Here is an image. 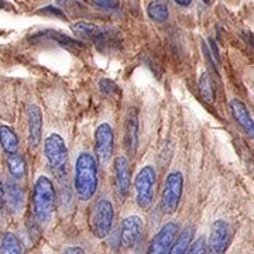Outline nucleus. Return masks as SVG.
Returning a JSON list of instances; mask_svg holds the SVG:
<instances>
[{"label":"nucleus","mask_w":254,"mask_h":254,"mask_svg":"<svg viewBox=\"0 0 254 254\" xmlns=\"http://www.w3.org/2000/svg\"><path fill=\"white\" fill-rule=\"evenodd\" d=\"M7 167H9V173L17 178L21 180L24 175H26V163H24V158L17 153L14 154H9L7 157Z\"/></svg>","instance_id":"obj_22"},{"label":"nucleus","mask_w":254,"mask_h":254,"mask_svg":"<svg viewBox=\"0 0 254 254\" xmlns=\"http://www.w3.org/2000/svg\"><path fill=\"white\" fill-rule=\"evenodd\" d=\"M4 200H6V192H4L3 184H1V178H0V213H1L3 206H4Z\"/></svg>","instance_id":"obj_30"},{"label":"nucleus","mask_w":254,"mask_h":254,"mask_svg":"<svg viewBox=\"0 0 254 254\" xmlns=\"http://www.w3.org/2000/svg\"><path fill=\"white\" fill-rule=\"evenodd\" d=\"M28 120V144L31 150H36L41 143L43 131V113L37 105H30L27 108Z\"/></svg>","instance_id":"obj_12"},{"label":"nucleus","mask_w":254,"mask_h":254,"mask_svg":"<svg viewBox=\"0 0 254 254\" xmlns=\"http://www.w3.org/2000/svg\"><path fill=\"white\" fill-rule=\"evenodd\" d=\"M73 185L81 200H91L98 190V164L91 153H81L75 164Z\"/></svg>","instance_id":"obj_1"},{"label":"nucleus","mask_w":254,"mask_h":254,"mask_svg":"<svg viewBox=\"0 0 254 254\" xmlns=\"http://www.w3.org/2000/svg\"><path fill=\"white\" fill-rule=\"evenodd\" d=\"M147 14L148 17L154 21L163 23L165 20H168L170 16V10H168V4L164 0H154L148 4L147 7Z\"/></svg>","instance_id":"obj_21"},{"label":"nucleus","mask_w":254,"mask_h":254,"mask_svg":"<svg viewBox=\"0 0 254 254\" xmlns=\"http://www.w3.org/2000/svg\"><path fill=\"white\" fill-rule=\"evenodd\" d=\"M155 182H157V173L153 165H145L137 174L134 180L136 188L137 205L141 209L150 208L154 200Z\"/></svg>","instance_id":"obj_5"},{"label":"nucleus","mask_w":254,"mask_h":254,"mask_svg":"<svg viewBox=\"0 0 254 254\" xmlns=\"http://www.w3.org/2000/svg\"><path fill=\"white\" fill-rule=\"evenodd\" d=\"M55 210V190L53 182L47 177L37 178L33 192V212L40 225L51 222Z\"/></svg>","instance_id":"obj_2"},{"label":"nucleus","mask_w":254,"mask_h":254,"mask_svg":"<svg viewBox=\"0 0 254 254\" xmlns=\"http://www.w3.org/2000/svg\"><path fill=\"white\" fill-rule=\"evenodd\" d=\"M203 1H205L206 4H210V0H203Z\"/></svg>","instance_id":"obj_33"},{"label":"nucleus","mask_w":254,"mask_h":254,"mask_svg":"<svg viewBox=\"0 0 254 254\" xmlns=\"http://www.w3.org/2000/svg\"><path fill=\"white\" fill-rule=\"evenodd\" d=\"M177 4H180L182 7H188L190 3H192V0H174Z\"/></svg>","instance_id":"obj_31"},{"label":"nucleus","mask_w":254,"mask_h":254,"mask_svg":"<svg viewBox=\"0 0 254 254\" xmlns=\"http://www.w3.org/2000/svg\"><path fill=\"white\" fill-rule=\"evenodd\" d=\"M38 14H50V16H55V17L65 18V13L63 10L54 7V6H47L44 9H41L38 11Z\"/></svg>","instance_id":"obj_26"},{"label":"nucleus","mask_w":254,"mask_h":254,"mask_svg":"<svg viewBox=\"0 0 254 254\" xmlns=\"http://www.w3.org/2000/svg\"><path fill=\"white\" fill-rule=\"evenodd\" d=\"M195 233V229L192 225L185 226V229L182 230L181 233L178 235V237L175 239L171 250L168 252V254H187L190 250V246L192 245V237Z\"/></svg>","instance_id":"obj_17"},{"label":"nucleus","mask_w":254,"mask_h":254,"mask_svg":"<svg viewBox=\"0 0 254 254\" xmlns=\"http://www.w3.org/2000/svg\"><path fill=\"white\" fill-rule=\"evenodd\" d=\"M115 219V209L112 202L108 199H99L91 210L89 226L93 236L98 239H105L110 233Z\"/></svg>","instance_id":"obj_4"},{"label":"nucleus","mask_w":254,"mask_h":254,"mask_svg":"<svg viewBox=\"0 0 254 254\" xmlns=\"http://www.w3.org/2000/svg\"><path fill=\"white\" fill-rule=\"evenodd\" d=\"M182 190H184V177L180 171H173L167 175L165 178V185H164L163 198H161V205L165 213L173 215L177 212L180 206L182 196Z\"/></svg>","instance_id":"obj_6"},{"label":"nucleus","mask_w":254,"mask_h":254,"mask_svg":"<svg viewBox=\"0 0 254 254\" xmlns=\"http://www.w3.org/2000/svg\"><path fill=\"white\" fill-rule=\"evenodd\" d=\"M64 254H85V252L82 250L81 247L71 246V247H66V249L64 250Z\"/></svg>","instance_id":"obj_29"},{"label":"nucleus","mask_w":254,"mask_h":254,"mask_svg":"<svg viewBox=\"0 0 254 254\" xmlns=\"http://www.w3.org/2000/svg\"><path fill=\"white\" fill-rule=\"evenodd\" d=\"M92 6L102 10H115L118 9V0H92Z\"/></svg>","instance_id":"obj_24"},{"label":"nucleus","mask_w":254,"mask_h":254,"mask_svg":"<svg viewBox=\"0 0 254 254\" xmlns=\"http://www.w3.org/2000/svg\"><path fill=\"white\" fill-rule=\"evenodd\" d=\"M198 86H199L200 96L206 100L208 103H213V100H215V92H213V86H212L210 76H209L208 72L200 73Z\"/></svg>","instance_id":"obj_23"},{"label":"nucleus","mask_w":254,"mask_h":254,"mask_svg":"<svg viewBox=\"0 0 254 254\" xmlns=\"http://www.w3.org/2000/svg\"><path fill=\"white\" fill-rule=\"evenodd\" d=\"M206 242H205V237H199L196 242H193L190 245V250L187 254H205L206 253Z\"/></svg>","instance_id":"obj_25"},{"label":"nucleus","mask_w":254,"mask_h":254,"mask_svg":"<svg viewBox=\"0 0 254 254\" xmlns=\"http://www.w3.org/2000/svg\"><path fill=\"white\" fill-rule=\"evenodd\" d=\"M209 48H210V54L213 57V60L218 64L220 63V54H219L218 44H216V41L213 38H209Z\"/></svg>","instance_id":"obj_28"},{"label":"nucleus","mask_w":254,"mask_h":254,"mask_svg":"<svg viewBox=\"0 0 254 254\" xmlns=\"http://www.w3.org/2000/svg\"><path fill=\"white\" fill-rule=\"evenodd\" d=\"M100 89H102V92L103 93H106V95H115V93H118L119 89L118 86L113 83V82L110 81H102L100 82Z\"/></svg>","instance_id":"obj_27"},{"label":"nucleus","mask_w":254,"mask_h":254,"mask_svg":"<svg viewBox=\"0 0 254 254\" xmlns=\"http://www.w3.org/2000/svg\"><path fill=\"white\" fill-rule=\"evenodd\" d=\"M0 254H23L20 240L11 232L0 235Z\"/></svg>","instance_id":"obj_19"},{"label":"nucleus","mask_w":254,"mask_h":254,"mask_svg":"<svg viewBox=\"0 0 254 254\" xmlns=\"http://www.w3.org/2000/svg\"><path fill=\"white\" fill-rule=\"evenodd\" d=\"M57 1H58V3H60V4H63V3H65V1H66V0H57Z\"/></svg>","instance_id":"obj_32"},{"label":"nucleus","mask_w":254,"mask_h":254,"mask_svg":"<svg viewBox=\"0 0 254 254\" xmlns=\"http://www.w3.org/2000/svg\"><path fill=\"white\" fill-rule=\"evenodd\" d=\"M71 30L76 37H79L81 40L85 41H91V43H103L106 40V30H103L99 26L93 24V23H86V21H79L71 26Z\"/></svg>","instance_id":"obj_14"},{"label":"nucleus","mask_w":254,"mask_h":254,"mask_svg":"<svg viewBox=\"0 0 254 254\" xmlns=\"http://www.w3.org/2000/svg\"><path fill=\"white\" fill-rule=\"evenodd\" d=\"M230 245V227L225 220H216L210 227L208 249L210 254H225Z\"/></svg>","instance_id":"obj_10"},{"label":"nucleus","mask_w":254,"mask_h":254,"mask_svg":"<svg viewBox=\"0 0 254 254\" xmlns=\"http://www.w3.org/2000/svg\"><path fill=\"white\" fill-rule=\"evenodd\" d=\"M144 225L140 216H127L120 225V246L125 249H131L141 240Z\"/></svg>","instance_id":"obj_9"},{"label":"nucleus","mask_w":254,"mask_h":254,"mask_svg":"<svg viewBox=\"0 0 254 254\" xmlns=\"http://www.w3.org/2000/svg\"><path fill=\"white\" fill-rule=\"evenodd\" d=\"M229 106H230L232 115H233V118L237 122V125L242 127V130L250 138H254V120L249 109H247V106L242 100L239 99L230 100Z\"/></svg>","instance_id":"obj_13"},{"label":"nucleus","mask_w":254,"mask_h":254,"mask_svg":"<svg viewBox=\"0 0 254 254\" xmlns=\"http://www.w3.org/2000/svg\"><path fill=\"white\" fill-rule=\"evenodd\" d=\"M44 154L50 170L57 177H64L66 174L68 165V148L64 138L57 133H53L47 137L44 141Z\"/></svg>","instance_id":"obj_3"},{"label":"nucleus","mask_w":254,"mask_h":254,"mask_svg":"<svg viewBox=\"0 0 254 254\" xmlns=\"http://www.w3.org/2000/svg\"><path fill=\"white\" fill-rule=\"evenodd\" d=\"M113 128L108 123H102L95 131V153L102 164H108L113 155Z\"/></svg>","instance_id":"obj_8"},{"label":"nucleus","mask_w":254,"mask_h":254,"mask_svg":"<svg viewBox=\"0 0 254 254\" xmlns=\"http://www.w3.org/2000/svg\"><path fill=\"white\" fill-rule=\"evenodd\" d=\"M125 147L128 155L136 154L138 147V118L136 109H130L126 120V134H125Z\"/></svg>","instance_id":"obj_15"},{"label":"nucleus","mask_w":254,"mask_h":254,"mask_svg":"<svg viewBox=\"0 0 254 254\" xmlns=\"http://www.w3.org/2000/svg\"><path fill=\"white\" fill-rule=\"evenodd\" d=\"M115 187L120 198H126L131 185V170L125 155H119L115 160Z\"/></svg>","instance_id":"obj_11"},{"label":"nucleus","mask_w":254,"mask_h":254,"mask_svg":"<svg viewBox=\"0 0 254 254\" xmlns=\"http://www.w3.org/2000/svg\"><path fill=\"white\" fill-rule=\"evenodd\" d=\"M178 232H180V229H178V225L175 222L165 223L157 232V235L153 237L145 254H168L175 239L178 236Z\"/></svg>","instance_id":"obj_7"},{"label":"nucleus","mask_w":254,"mask_h":254,"mask_svg":"<svg viewBox=\"0 0 254 254\" xmlns=\"http://www.w3.org/2000/svg\"><path fill=\"white\" fill-rule=\"evenodd\" d=\"M6 200L9 208L14 212L18 213L21 208H23V202H24V195H23V190L20 188V185L16 184L14 181L7 182V188H6Z\"/></svg>","instance_id":"obj_18"},{"label":"nucleus","mask_w":254,"mask_h":254,"mask_svg":"<svg viewBox=\"0 0 254 254\" xmlns=\"http://www.w3.org/2000/svg\"><path fill=\"white\" fill-rule=\"evenodd\" d=\"M37 38H50V40H54L55 43H58L60 46L66 47V48H73V50H79V48L85 47V44L82 41H78L75 38H71V37L65 36L60 31H54V30H47V31L38 33L34 37H31L33 41L37 40Z\"/></svg>","instance_id":"obj_16"},{"label":"nucleus","mask_w":254,"mask_h":254,"mask_svg":"<svg viewBox=\"0 0 254 254\" xmlns=\"http://www.w3.org/2000/svg\"><path fill=\"white\" fill-rule=\"evenodd\" d=\"M0 145L7 154H14L18 150V138L9 126H0Z\"/></svg>","instance_id":"obj_20"}]
</instances>
